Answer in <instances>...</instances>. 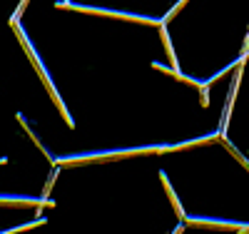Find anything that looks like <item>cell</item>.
<instances>
[{"instance_id": "obj_2", "label": "cell", "mask_w": 249, "mask_h": 234, "mask_svg": "<svg viewBox=\"0 0 249 234\" xmlns=\"http://www.w3.org/2000/svg\"><path fill=\"white\" fill-rule=\"evenodd\" d=\"M160 180H162V184H164V189H167V195H170V199H172V204H175V209H177V215H179V217H184V209H182V204H179V199L175 197V189H172V184L167 182V177H164V172H160Z\"/></svg>"}, {"instance_id": "obj_5", "label": "cell", "mask_w": 249, "mask_h": 234, "mask_svg": "<svg viewBox=\"0 0 249 234\" xmlns=\"http://www.w3.org/2000/svg\"><path fill=\"white\" fill-rule=\"evenodd\" d=\"M172 234H182V227H177V229H175V232H172Z\"/></svg>"}, {"instance_id": "obj_3", "label": "cell", "mask_w": 249, "mask_h": 234, "mask_svg": "<svg viewBox=\"0 0 249 234\" xmlns=\"http://www.w3.org/2000/svg\"><path fill=\"white\" fill-rule=\"evenodd\" d=\"M40 224H45V219H35V222H28V224H20V227L5 229V232H0V234H15V232H25V229H33V227H40Z\"/></svg>"}, {"instance_id": "obj_4", "label": "cell", "mask_w": 249, "mask_h": 234, "mask_svg": "<svg viewBox=\"0 0 249 234\" xmlns=\"http://www.w3.org/2000/svg\"><path fill=\"white\" fill-rule=\"evenodd\" d=\"M184 5H187V0H179V3H177V5H175V8H172V10L167 13V15H164V18H162V25H164V23H167V20H172V18H175V15L179 13V8H184Z\"/></svg>"}, {"instance_id": "obj_1", "label": "cell", "mask_w": 249, "mask_h": 234, "mask_svg": "<svg viewBox=\"0 0 249 234\" xmlns=\"http://www.w3.org/2000/svg\"><path fill=\"white\" fill-rule=\"evenodd\" d=\"M57 8H72L80 13H92V15H107V18H120V20H130V23H150V25H162V20H152L144 15H132V13H117V10H102V8H85V5H75L68 0H57Z\"/></svg>"}]
</instances>
